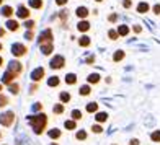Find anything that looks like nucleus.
<instances>
[{
	"instance_id": "nucleus-1",
	"label": "nucleus",
	"mask_w": 160,
	"mask_h": 145,
	"mask_svg": "<svg viewBox=\"0 0 160 145\" xmlns=\"http://www.w3.org/2000/svg\"><path fill=\"white\" fill-rule=\"evenodd\" d=\"M28 122H30V126L33 127L36 134H42V130L46 129V124H48V116L44 113L36 114V116H28Z\"/></svg>"
},
{
	"instance_id": "nucleus-2",
	"label": "nucleus",
	"mask_w": 160,
	"mask_h": 145,
	"mask_svg": "<svg viewBox=\"0 0 160 145\" xmlns=\"http://www.w3.org/2000/svg\"><path fill=\"white\" fill-rule=\"evenodd\" d=\"M13 122H15V113H3V114H0V124L5 126V127H10Z\"/></svg>"
},
{
	"instance_id": "nucleus-3",
	"label": "nucleus",
	"mask_w": 160,
	"mask_h": 145,
	"mask_svg": "<svg viewBox=\"0 0 160 145\" xmlns=\"http://www.w3.org/2000/svg\"><path fill=\"white\" fill-rule=\"evenodd\" d=\"M28 52V49L25 44H13L12 46V54L15 56V57H21V56H25Z\"/></svg>"
},
{
	"instance_id": "nucleus-4",
	"label": "nucleus",
	"mask_w": 160,
	"mask_h": 145,
	"mask_svg": "<svg viewBox=\"0 0 160 145\" xmlns=\"http://www.w3.org/2000/svg\"><path fill=\"white\" fill-rule=\"evenodd\" d=\"M18 77V74L17 72H13V70H7L5 74H3V77H2V83H5V85H10L13 80H15V78Z\"/></svg>"
},
{
	"instance_id": "nucleus-5",
	"label": "nucleus",
	"mask_w": 160,
	"mask_h": 145,
	"mask_svg": "<svg viewBox=\"0 0 160 145\" xmlns=\"http://www.w3.org/2000/svg\"><path fill=\"white\" fill-rule=\"evenodd\" d=\"M51 69H62L64 67V65H65V59H64V57L62 56H54V59L52 60H51Z\"/></svg>"
},
{
	"instance_id": "nucleus-6",
	"label": "nucleus",
	"mask_w": 160,
	"mask_h": 145,
	"mask_svg": "<svg viewBox=\"0 0 160 145\" xmlns=\"http://www.w3.org/2000/svg\"><path fill=\"white\" fill-rule=\"evenodd\" d=\"M46 42H52V33H51V30H46L39 36V44H46Z\"/></svg>"
},
{
	"instance_id": "nucleus-7",
	"label": "nucleus",
	"mask_w": 160,
	"mask_h": 145,
	"mask_svg": "<svg viewBox=\"0 0 160 145\" xmlns=\"http://www.w3.org/2000/svg\"><path fill=\"white\" fill-rule=\"evenodd\" d=\"M42 77H44V69H42V67H38V69H34V70H33L31 78H33L34 82H39Z\"/></svg>"
},
{
	"instance_id": "nucleus-8",
	"label": "nucleus",
	"mask_w": 160,
	"mask_h": 145,
	"mask_svg": "<svg viewBox=\"0 0 160 145\" xmlns=\"http://www.w3.org/2000/svg\"><path fill=\"white\" fill-rule=\"evenodd\" d=\"M39 49H41V52L44 54V56H49V54L54 51V44H52V42H46V44H39Z\"/></svg>"
},
{
	"instance_id": "nucleus-9",
	"label": "nucleus",
	"mask_w": 160,
	"mask_h": 145,
	"mask_svg": "<svg viewBox=\"0 0 160 145\" xmlns=\"http://www.w3.org/2000/svg\"><path fill=\"white\" fill-rule=\"evenodd\" d=\"M17 15H18V18L28 20V18H30V10H28V8H26L25 5H21L20 8H18V12H17Z\"/></svg>"
},
{
	"instance_id": "nucleus-10",
	"label": "nucleus",
	"mask_w": 160,
	"mask_h": 145,
	"mask_svg": "<svg viewBox=\"0 0 160 145\" xmlns=\"http://www.w3.org/2000/svg\"><path fill=\"white\" fill-rule=\"evenodd\" d=\"M8 69L13 70V72H17V74L20 75V72L23 70V65H21L20 62H17V60H12V62L8 64Z\"/></svg>"
},
{
	"instance_id": "nucleus-11",
	"label": "nucleus",
	"mask_w": 160,
	"mask_h": 145,
	"mask_svg": "<svg viewBox=\"0 0 160 145\" xmlns=\"http://www.w3.org/2000/svg\"><path fill=\"white\" fill-rule=\"evenodd\" d=\"M7 28H8L10 31H18L20 25H18V21H15V20H8L7 21Z\"/></svg>"
},
{
	"instance_id": "nucleus-12",
	"label": "nucleus",
	"mask_w": 160,
	"mask_h": 145,
	"mask_svg": "<svg viewBox=\"0 0 160 145\" xmlns=\"http://www.w3.org/2000/svg\"><path fill=\"white\" fill-rule=\"evenodd\" d=\"M149 10H150V7H149L147 2H141L139 5H137V12L139 13H147Z\"/></svg>"
},
{
	"instance_id": "nucleus-13",
	"label": "nucleus",
	"mask_w": 160,
	"mask_h": 145,
	"mask_svg": "<svg viewBox=\"0 0 160 145\" xmlns=\"http://www.w3.org/2000/svg\"><path fill=\"white\" fill-rule=\"evenodd\" d=\"M77 17L78 18H87V17H88V8H85V7H78V8H77Z\"/></svg>"
},
{
	"instance_id": "nucleus-14",
	"label": "nucleus",
	"mask_w": 160,
	"mask_h": 145,
	"mask_svg": "<svg viewBox=\"0 0 160 145\" xmlns=\"http://www.w3.org/2000/svg\"><path fill=\"white\" fill-rule=\"evenodd\" d=\"M77 28H78V31H88L90 30V23H88V21H80V23L77 25Z\"/></svg>"
},
{
	"instance_id": "nucleus-15",
	"label": "nucleus",
	"mask_w": 160,
	"mask_h": 145,
	"mask_svg": "<svg viewBox=\"0 0 160 145\" xmlns=\"http://www.w3.org/2000/svg\"><path fill=\"white\" fill-rule=\"evenodd\" d=\"M65 83L75 85V83H77V75H75V74H69L67 77H65Z\"/></svg>"
},
{
	"instance_id": "nucleus-16",
	"label": "nucleus",
	"mask_w": 160,
	"mask_h": 145,
	"mask_svg": "<svg viewBox=\"0 0 160 145\" xmlns=\"http://www.w3.org/2000/svg\"><path fill=\"white\" fill-rule=\"evenodd\" d=\"M87 80H88V83H93V85H97V83L100 82V75H98V74H90V75H88V78H87Z\"/></svg>"
},
{
	"instance_id": "nucleus-17",
	"label": "nucleus",
	"mask_w": 160,
	"mask_h": 145,
	"mask_svg": "<svg viewBox=\"0 0 160 145\" xmlns=\"http://www.w3.org/2000/svg\"><path fill=\"white\" fill-rule=\"evenodd\" d=\"M78 44L82 46V47H87V46H90V38H88V36H82V38L78 39Z\"/></svg>"
},
{
	"instance_id": "nucleus-18",
	"label": "nucleus",
	"mask_w": 160,
	"mask_h": 145,
	"mask_svg": "<svg viewBox=\"0 0 160 145\" xmlns=\"http://www.w3.org/2000/svg\"><path fill=\"white\" fill-rule=\"evenodd\" d=\"M2 15L7 17V18H10L13 15V8H12V7H3V8H2Z\"/></svg>"
},
{
	"instance_id": "nucleus-19",
	"label": "nucleus",
	"mask_w": 160,
	"mask_h": 145,
	"mask_svg": "<svg viewBox=\"0 0 160 145\" xmlns=\"http://www.w3.org/2000/svg\"><path fill=\"white\" fill-rule=\"evenodd\" d=\"M59 98H61V103H69L70 101V93L69 91H62Z\"/></svg>"
},
{
	"instance_id": "nucleus-20",
	"label": "nucleus",
	"mask_w": 160,
	"mask_h": 145,
	"mask_svg": "<svg viewBox=\"0 0 160 145\" xmlns=\"http://www.w3.org/2000/svg\"><path fill=\"white\" fill-rule=\"evenodd\" d=\"M122 59H124V52H122V51H116L114 56H113V60H114V62H119V60H122Z\"/></svg>"
},
{
	"instance_id": "nucleus-21",
	"label": "nucleus",
	"mask_w": 160,
	"mask_h": 145,
	"mask_svg": "<svg viewBox=\"0 0 160 145\" xmlns=\"http://www.w3.org/2000/svg\"><path fill=\"white\" fill-rule=\"evenodd\" d=\"M30 7H31V8H36V10L41 8V7H42V0H30Z\"/></svg>"
},
{
	"instance_id": "nucleus-22",
	"label": "nucleus",
	"mask_w": 160,
	"mask_h": 145,
	"mask_svg": "<svg viewBox=\"0 0 160 145\" xmlns=\"http://www.w3.org/2000/svg\"><path fill=\"white\" fill-rule=\"evenodd\" d=\"M49 137H51V139H59V137H61V130L59 129H51L49 130Z\"/></svg>"
},
{
	"instance_id": "nucleus-23",
	"label": "nucleus",
	"mask_w": 160,
	"mask_h": 145,
	"mask_svg": "<svg viewBox=\"0 0 160 145\" xmlns=\"http://www.w3.org/2000/svg\"><path fill=\"white\" fill-rule=\"evenodd\" d=\"M118 33H119V36H128V34H129V28H128L126 25H121V26L118 28Z\"/></svg>"
},
{
	"instance_id": "nucleus-24",
	"label": "nucleus",
	"mask_w": 160,
	"mask_h": 145,
	"mask_svg": "<svg viewBox=\"0 0 160 145\" xmlns=\"http://www.w3.org/2000/svg\"><path fill=\"white\" fill-rule=\"evenodd\" d=\"M98 111V104L97 103H88L87 104V113H97Z\"/></svg>"
},
{
	"instance_id": "nucleus-25",
	"label": "nucleus",
	"mask_w": 160,
	"mask_h": 145,
	"mask_svg": "<svg viewBox=\"0 0 160 145\" xmlns=\"http://www.w3.org/2000/svg\"><path fill=\"white\" fill-rule=\"evenodd\" d=\"M95 119H97V122H106L108 121V114L106 113H98Z\"/></svg>"
},
{
	"instance_id": "nucleus-26",
	"label": "nucleus",
	"mask_w": 160,
	"mask_h": 145,
	"mask_svg": "<svg viewBox=\"0 0 160 145\" xmlns=\"http://www.w3.org/2000/svg\"><path fill=\"white\" fill-rule=\"evenodd\" d=\"M61 83V80H59V77H51L49 80H48V85L49 86H57Z\"/></svg>"
},
{
	"instance_id": "nucleus-27",
	"label": "nucleus",
	"mask_w": 160,
	"mask_h": 145,
	"mask_svg": "<svg viewBox=\"0 0 160 145\" xmlns=\"http://www.w3.org/2000/svg\"><path fill=\"white\" fill-rule=\"evenodd\" d=\"M70 116H72V119H74V121H80V119H82V111H80V109H74Z\"/></svg>"
},
{
	"instance_id": "nucleus-28",
	"label": "nucleus",
	"mask_w": 160,
	"mask_h": 145,
	"mask_svg": "<svg viewBox=\"0 0 160 145\" xmlns=\"http://www.w3.org/2000/svg\"><path fill=\"white\" fill-rule=\"evenodd\" d=\"M52 111H54L56 114H62V113H64V103H59V104H54V108H52Z\"/></svg>"
},
{
	"instance_id": "nucleus-29",
	"label": "nucleus",
	"mask_w": 160,
	"mask_h": 145,
	"mask_svg": "<svg viewBox=\"0 0 160 145\" xmlns=\"http://www.w3.org/2000/svg\"><path fill=\"white\" fill-rule=\"evenodd\" d=\"M90 91H92V90H90V86H88V85H85V86H82V88H80L78 93H80L82 96H88V95H90Z\"/></svg>"
},
{
	"instance_id": "nucleus-30",
	"label": "nucleus",
	"mask_w": 160,
	"mask_h": 145,
	"mask_svg": "<svg viewBox=\"0 0 160 145\" xmlns=\"http://www.w3.org/2000/svg\"><path fill=\"white\" fill-rule=\"evenodd\" d=\"M10 91L13 93V95H18V91H20V85L18 83H10Z\"/></svg>"
},
{
	"instance_id": "nucleus-31",
	"label": "nucleus",
	"mask_w": 160,
	"mask_h": 145,
	"mask_svg": "<svg viewBox=\"0 0 160 145\" xmlns=\"http://www.w3.org/2000/svg\"><path fill=\"white\" fill-rule=\"evenodd\" d=\"M75 139H77V140H85V139H87V134L83 132V130H78V132L75 134Z\"/></svg>"
},
{
	"instance_id": "nucleus-32",
	"label": "nucleus",
	"mask_w": 160,
	"mask_h": 145,
	"mask_svg": "<svg viewBox=\"0 0 160 145\" xmlns=\"http://www.w3.org/2000/svg\"><path fill=\"white\" fill-rule=\"evenodd\" d=\"M150 139L154 140V142H160V130H155V132H152Z\"/></svg>"
},
{
	"instance_id": "nucleus-33",
	"label": "nucleus",
	"mask_w": 160,
	"mask_h": 145,
	"mask_svg": "<svg viewBox=\"0 0 160 145\" xmlns=\"http://www.w3.org/2000/svg\"><path fill=\"white\" fill-rule=\"evenodd\" d=\"M64 126H65V129H75V121L74 119H72V121H65Z\"/></svg>"
},
{
	"instance_id": "nucleus-34",
	"label": "nucleus",
	"mask_w": 160,
	"mask_h": 145,
	"mask_svg": "<svg viewBox=\"0 0 160 145\" xmlns=\"http://www.w3.org/2000/svg\"><path fill=\"white\" fill-rule=\"evenodd\" d=\"M7 104H8V98L3 96V95H0V108H3Z\"/></svg>"
},
{
	"instance_id": "nucleus-35",
	"label": "nucleus",
	"mask_w": 160,
	"mask_h": 145,
	"mask_svg": "<svg viewBox=\"0 0 160 145\" xmlns=\"http://www.w3.org/2000/svg\"><path fill=\"white\" fill-rule=\"evenodd\" d=\"M108 36H110V39H113V41H114V39H118L119 33H118V31H113V30H111V31H108Z\"/></svg>"
},
{
	"instance_id": "nucleus-36",
	"label": "nucleus",
	"mask_w": 160,
	"mask_h": 145,
	"mask_svg": "<svg viewBox=\"0 0 160 145\" xmlns=\"http://www.w3.org/2000/svg\"><path fill=\"white\" fill-rule=\"evenodd\" d=\"M33 111H42V104H41V103H34Z\"/></svg>"
},
{
	"instance_id": "nucleus-37",
	"label": "nucleus",
	"mask_w": 160,
	"mask_h": 145,
	"mask_svg": "<svg viewBox=\"0 0 160 145\" xmlns=\"http://www.w3.org/2000/svg\"><path fill=\"white\" fill-rule=\"evenodd\" d=\"M25 26H26V28H30V30H33V28H34V21H31V20L28 21V20H26V23H25Z\"/></svg>"
},
{
	"instance_id": "nucleus-38",
	"label": "nucleus",
	"mask_w": 160,
	"mask_h": 145,
	"mask_svg": "<svg viewBox=\"0 0 160 145\" xmlns=\"http://www.w3.org/2000/svg\"><path fill=\"white\" fill-rule=\"evenodd\" d=\"M59 17H61L62 21H65V20L69 18V13H67V12H61V15H59Z\"/></svg>"
},
{
	"instance_id": "nucleus-39",
	"label": "nucleus",
	"mask_w": 160,
	"mask_h": 145,
	"mask_svg": "<svg viewBox=\"0 0 160 145\" xmlns=\"http://www.w3.org/2000/svg\"><path fill=\"white\" fill-rule=\"evenodd\" d=\"M92 130H93V132H95V134H100V132H101V130H103V129H101L100 126H93V127H92Z\"/></svg>"
},
{
	"instance_id": "nucleus-40",
	"label": "nucleus",
	"mask_w": 160,
	"mask_h": 145,
	"mask_svg": "<svg viewBox=\"0 0 160 145\" xmlns=\"http://www.w3.org/2000/svg\"><path fill=\"white\" fill-rule=\"evenodd\" d=\"M131 0H124V2H122V7H124V8H131Z\"/></svg>"
},
{
	"instance_id": "nucleus-41",
	"label": "nucleus",
	"mask_w": 160,
	"mask_h": 145,
	"mask_svg": "<svg viewBox=\"0 0 160 145\" xmlns=\"http://www.w3.org/2000/svg\"><path fill=\"white\" fill-rule=\"evenodd\" d=\"M95 62V56H90V57H87V64H93Z\"/></svg>"
},
{
	"instance_id": "nucleus-42",
	"label": "nucleus",
	"mask_w": 160,
	"mask_h": 145,
	"mask_svg": "<svg viewBox=\"0 0 160 145\" xmlns=\"http://www.w3.org/2000/svg\"><path fill=\"white\" fill-rule=\"evenodd\" d=\"M25 38H26L28 41H30V39H33V33H31V31H26V34H25Z\"/></svg>"
},
{
	"instance_id": "nucleus-43",
	"label": "nucleus",
	"mask_w": 160,
	"mask_h": 145,
	"mask_svg": "<svg viewBox=\"0 0 160 145\" xmlns=\"http://www.w3.org/2000/svg\"><path fill=\"white\" fill-rule=\"evenodd\" d=\"M56 3L59 5V7H62V5H65V3H67V0H56Z\"/></svg>"
},
{
	"instance_id": "nucleus-44",
	"label": "nucleus",
	"mask_w": 160,
	"mask_h": 145,
	"mask_svg": "<svg viewBox=\"0 0 160 145\" xmlns=\"http://www.w3.org/2000/svg\"><path fill=\"white\" fill-rule=\"evenodd\" d=\"M154 13H155V15H160V5H155L154 7Z\"/></svg>"
},
{
	"instance_id": "nucleus-45",
	"label": "nucleus",
	"mask_w": 160,
	"mask_h": 145,
	"mask_svg": "<svg viewBox=\"0 0 160 145\" xmlns=\"http://www.w3.org/2000/svg\"><path fill=\"white\" fill-rule=\"evenodd\" d=\"M108 20H110L111 23H114V21L118 20V15H110V18H108Z\"/></svg>"
},
{
	"instance_id": "nucleus-46",
	"label": "nucleus",
	"mask_w": 160,
	"mask_h": 145,
	"mask_svg": "<svg viewBox=\"0 0 160 145\" xmlns=\"http://www.w3.org/2000/svg\"><path fill=\"white\" fill-rule=\"evenodd\" d=\"M129 145H139V140H137V139H132V140L129 142Z\"/></svg>"
},
{
	"instance_id": "nucleus-47",
	"label": "nucleus",
	"mask_w": 160,
	"mask_h": 145,
	"mask_svg": "<svg viewBox=\"0 0 160 145\" xmlns=\"http://www.w3.org/2000/svg\"><path fill=\"white\" fill-rule=\"evenodd\" d=\"M134 31H136V33H141V31H142V28H141L139 25H136V26H134Z\"/></svg>"
},
{
	"instance_id": "nucleus-48",
	"label": "nucleus",
	"mask_w": 160,
	"mask_h": 145,
	"mask_svg": "<svg viewBox=\"0 0 160 145\" xmlns=\"http://www.w3.org/2000/svg\"><path fill=\"white\" fill-rule=\"evenodd\" d=\"M2 36H5V30H2V28H0V38H2Z\"/></svg>"
},
{
	"instance_id": "nucleus-49",
	"label": "nucleus",
	"mask_w": 160,
	"mask_h": 145,
	"mask_svg": "<svg viewBox=\"0 0 160 145\" xmlns=\"http://www.w3.org/2000/svg\"><path fill=\"white\" fill-rule=\"evenodd\" d=\"M2 64H3V57H0V67H2Z\"/></svg>"
},
{
	"instance_id": "nucleus-50",
	"label": "nucleus",
	"mask_w": 160,
	"mask_h": 145,
	"mask_svg": "<svg viewBox=\"0 0 160 145\" xmlns=\"http://www.w3.org/2000/svg\"><path fill=\"white\" fill-rule=\"evenodd\" d=\"M3 90V86H2V83H0V91H2Z\"/></svg>"
},
{
	"instance_id": "nucleus-51",
	"label": "nucleus",
	"mask_w": 160,
	"mask_h": 145,
	"mask_svg": "<svg viewBox=\"0 0 160 145\" xmlns=\"http://www.w3.org/2000/svg\"><path fill=\"white\" fill-rule=\"evenodd\" d=\"M2 2H3V0H0V5H2Z\"/></svg>"
},
{
	"instance_id": "nucleus-52",
	"label": "nucleus",
	"mask_w": 160,
	"mask_h": 145,
	"mask_svg": "<svg viewBox=\"0 0 160 145\" xmlns=\"http://www.w3.org/2000/svg\"><path fill=\"white\" fill-rule=\"evenodd\" d=\"M0 139H2V132H0Z\"/></svg>"
},
{
	"instance_id": "nucleus-53",
	"label": "nucleus",
	"mask_w": 160,
	"mask_h": 145,
	"mask_svg": "<svg viewBox=\"0 0 160 145\" xmlns=\"http://www.w3.org/2000/svg\"><path fill=\"white\" fill-rule=\"evenodd\" d=\"M0 51H2V44H0Z\"/></svg>"
},
{
	"instance_id": "nucleus-54",
	"label": "nucleus",
	"mask_w": 160,
	"mask_h": 145,
	"mask_svg": "<svg viewBox=\"0 0 160 145\" xmlns=\"http://www.w3.org/2000/svg\"><path fill=\"white\" fill-rule=\"evenodd\" d=\"M97 2H101V0H97Z\"/></svg>"
},
{
	"instance_id": "nucleus-55",
	"label": "nucleus",
	"mask_w": 160,
	"mask_h": 145,
	"mask_svg": "<svg viewBox=\"0 0 160 145\" xmlns=\"http://www.w3.org/2000/svg\"><path fill=\"white\" fill-rule=\"evenodd\" d=\"M52 145H57V143H52Z\"/></svg>"
}]
</instances>
